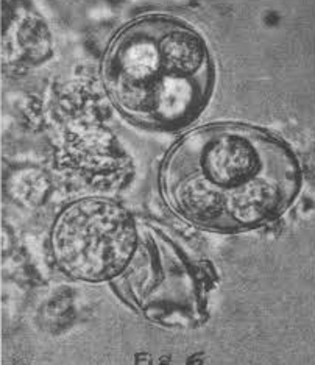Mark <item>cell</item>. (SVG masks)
Here are the masks:
<instances>
[{
  "label": "cell",
  "mask_w": 315,
  "mask_h": 365,
  "mask_svg": "<svg viewBox=\"0 0 315 365\" xmlns=\"http://www.w3.org/2000/svg\"><path fill=\"white\" fill-rule=\"evenodd\" d=\"M138 239V222L119 203L81 198L58 214L52 228V253L64 275L105 283L125 270Z\"/></svg>",
  "instance_id": "277c9868"
},
{
  "label": "cell",
  "mask_w": 315,
  "mask_h": 365,
  "mask_svg": "<svg viewBox=\"0 0 315 365\" xmlns=\"http://www.w3.org/2000/svg\"><path fill=\"white\" fill-rule=\"evenodd\" d=\"M138 247L111 283L114 292L147 320L169 328H195L208 320V264L192 261L162 231L138 223Z\"/></svg>",
  "instance_id": "3957f363"
},
{
  "label": "cell",
  "mask_w": 315,
  "mask_h": 365,
  "mask_svg": "<svg viewBox=\"0 0 315 365\" xmlns=\"http://www.w3.org/2000/svg\"><path fill=\"white\" fill-rule=\"evenodd\" d=\"M102 80L123 119L144 130L175 133L208 106L215 68L194 27L148 14L115 33L103 55Z\"/></svg>",
  "instance_id": "7a4b0ae2"
},
{
  "label": "cell",
  "mask_w": 315,
  "mask_h": 365,
  "mask_svg": "<svg viewBox=\"0 0 315 365\" xmlns=\"http://www.w3.org/2000/svg\"><path fill=\"white\" fill-rule=\"evenodd\" d=\"M160 192L180 219L222 235L279 220L300 194L303 173L284 139L245 123L187 131L165 155Z\"/></svg>",
  "instance_id": "6da1fadb"
}]
</instances>
